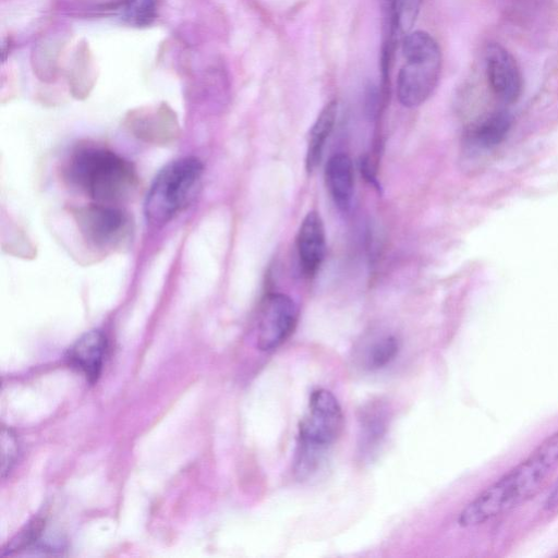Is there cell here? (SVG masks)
I'll list each match as a JSON object with an SVG mask.
<instances>
[{"mask_svg":"<svg viewBox=\"0 0 558 558\" xmlns=\"http://www.w3.org/2000/svg\"><path fill=\"white\" fill-rule=\"evenodd\" d=\"M422 4V0H393L392 22L395 31L400 35L411 32Z\"/></svg>","mask_w":558,"mask_h":558,"instance_id":"cell-17","label":"cell"},{"mask_svg":"<svg viewBox=\"0 0 558 558\" xmlns=\"http://www.w3.org/2000/svg\"><path fill=\"white\" fill-rule=\"evenodd\" d=\"M337 111V101L330 100L320 110L310 130L305 155V168L310 173L316 169L322 159L326 141L336 123Z\"/></svg>","mask_w":558,"mask_h":558,"instance_id":"cell-13","label":"cell"},{"mask_svg":"<svg viewBox=\"0 0 558 558\" xmlns=\"http://www.w3.org/2000/svg\"><path fill=\"white\" fill-rule=\"evenodd\" d=\"M83 238L97 248H114L129 236V216L117 205L93 203L74 211Z\"/></svg>","mask_w":558,"mask_h":558,"instance_id":"cell-6","label":"cell"},{"mask_svg":"<svg viewBox=\"0 0 558 558\" xmlns=\"http://www.w3.org/2000/svg\"><path fill=\"white\" fill-rule=\"evenodd\" d=\"M117 8L129 24L146 26L155 19L156 0H121Z\"/></svg>","mask_w":558,"mask_h":558,"instance_id":"cell-16","label":"cell"},{"mask_svg":"<svg viewBox=\"0 0 558 558\" xmlns=\"http://www.w3.org/2000/svg\"><path fill=\"white\" fill-rule=\"evenodd\" d=\"M390 409L380 399L366 402L360 410L359 415V453L362 458L372 457L379 446L389 428Z\"/></svg>","mask_w":558,"mask_h":558,"instance_id":"cell-11","label":"cell"},{"mask_svg":"<svg viewBox=\"0 0 558 558\" xmlns=\"http://www.w3.org/2000/svg\"><path fill=\"white\" fill-rule=\"evenodd\" d=\"M1 452H2V476H4L12 468L17 454V440L11 429L2 428L1 434Z\"/></svg>","mask_w":558,"mask_h":558,"instance_id":"cell-18","label":"cell"},{"mask_svg":"<svg viewBox=\"0 0 558 558\" xmlns=\"http://www.w3.org/2000/svg\"><path fill=\"white\" fill-rule=\"evenodd\" d=\"M66 177L94 203L117 205L126 199L137 183L133 166L104 147L82 146L68 159Z\"/></svg>","mask_w":558,"mask_h":558,"instance_id":"cell-2","label":"cell"},{"mask_svg":"<svg viewBox=\"0 0 558 558\" xmlns=\"http://www.w3.org/2000/svg\"><path fill=\"white\" fill-rule=\"evenodd\" d=\"M544 508L546 510H554L558 508V481L553 486L551 490L548 493L544 501Z\"/></svg>","mask_w":558,"mask_h":558,"instance_id":"cell-19","label":"cell"},{"mask_svg":"<svg viewBox=\"0 0 558 558\" xmlns=\"http://www.w3.org/2000/svg\"><path fill=\"white\" fill-rule=\"evenodd\" d=\"M107 349L108 342L104 332L89 330L71 345L66 359L89 383H95L101 374Z\"/></svg>","mask_w":558,"mask_h":558,"instance_id":"cell-10","label":"cell"},{"mask_svg":"<svg viewBox=\"0 0 558 558\" xmlns=\"http://www.w3.org/2000/svg\"><path fill=\"white\" fill-rule=\"evenodd\" d=\"M343 428V414L337 398L326 389L311 393L308 412L299 424L295 454L324 461L328 448L338 439Z\"/></svg>","mask_w":558,"mask_h":558,"instance_id":"cell-5","label":"cell"},{"mask_svg":"<svg viewBox=\"0 0 558 558\" xmlns=\"http://www.w3.org/2000/svg\"><path fill=\"white\" fill-rule=\"evenodd\" d=\"M296 251L303 274L308 278L315 276L326 253L324 223L315 210L308 211L300 225Z\"/></svg>","mask_w":558,"mask_h":558,"instance_id":"cell-9","label":"cell"},{"mask_svg":"<svg viewBox=\"0 0 558 558\" xmlns=\"http://www.w3.org/2000/svg\"><path fill=\"white\" fill-rule=\"evenodd\" d=\"M484 64L495 96L505 104L515 102L522 94L523 81L511 52L498 43H489L484 50Z\"/></svg>","mask_w":558,"mask_h":558,"instance_id":"cell-8","label":"cell"},{"mask_svg":"<svg viewBox=\"0 0 558 558\" xmlns=\"http://www.w3.org/2000/svg\"><path fill=\"white\" fill-rule=\"evenodd\" d=\"M403 64L397 77V96L407 108L425 102L435 90L441 73V50L425 31L408 33L402 41Z\"/></svg>","mask_w":558,"mask_h":558,"instance_id":"cell-4","label":"cell"},{"mask_svg":"<svg viewBox=\"0 0 558 558\" xmlns=\"http://www.w3.org/2000/svg\"><path fill=\"white\" fill-rule=\"evenodd\" d=\"M203 165L195 157L169 162L154 179L144 202V215L153 227H162L186 208L198 192Z\"/></svg>","mask_w":558,"mask_h":558,"instance_id":"cell-3","label":"cell"},{"mask_svg":"<svg viewBox=\"0 0 558 558\" xmlns=\"http://www.w3.org/2000/svg\"><path fill=\"white\" fill-rule=\"evenodd\" d=\"M557 466L558 430L470 501L459 513L458 524L473 527L510 512L535 496Z\"/></svg>","mask_w":558,"mask_h":558,"instance_id":"cell-1","label":"cell"},{"mask_svg":"<svg viewBox=\"0 0 558 558\" xmlns=\"http://www.w3.org/2000/svg\"><path fill=\"white\" fill-rule=\"evenodd\" d=\"M400 342L397 337L384 336L375 341L366 353V366L369 369H379L388 365L398 355Z\"/></svg>","mask_w":558,"mask_h":558,"instance_id":"cell-15","label":"cell"},{"mask_svg":"<svg viewBox=\"0 0 558 558\" xmlns=\"http://www.w3.org/2000/svg\"><path fill=\"white\" fill-rule=\"evenodd\" d=\"M299 311L287 294L271 292L264 298L257 320V345L263 351L280 347L294 331Z\"/></svg>","mask_w":558,"mask_h":558,"instance_id":"cell-7","label":"cell"},{"mask_svg":"<svg viewBox=\"0 0 558 558\" xmlns=\"http://www.w3.org/2000/svg\"><path fill=\"white\" fill-rule=\"evenodd\" d=\"M326 187L335 205L347 211L354 193L353 163L345 154H335L325 167Z\"/></svg>","mask_w":558,"mask_h":558,"instance_id":"cell-12","label":"cell"},{"mask_svg":"<svg viewBox=\"0 0 558 558\" xmlns=\"http://www.w3.org/2000/svg\"><path fill=\"white\" fill-rule=\"evenodd\" d=\"M512 117L504 110L496 111L474 124L466 132V144L480 148L499 145L511 129Z\"/></svg>","mask_w":558,"mask_h":558,"instance_id":"cell-14","label":"cell"}]
</instances>
